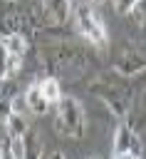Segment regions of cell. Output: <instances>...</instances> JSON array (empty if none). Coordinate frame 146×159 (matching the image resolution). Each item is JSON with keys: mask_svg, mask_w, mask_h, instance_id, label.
<instances>
[{"mask_svg": "<svg viewBox=\"0 0 146 159\" xmlns=\"http://www.w3.org/2000/svg\"><path fill=\"white\" fill-rule=\"evenodd\" d=\"M40 62H42V70L49 72V77L79 80L89 67V55L79 45H72L67 40H54L40 50Z\"/></svg>", "mask_w": 146, "mask_h": 159, "instance_id": "obj_1", "label": "cell"}, {"mask_svg": "<svg viewBox=\"0 0 146 159\" xmlns=\"http://www.w3.org/2000/svg\"><path fill=\"white\" fill-rule=\"evenodd\" d=\"M89 92L97 94L109 109L114 117H119L121 122H126L129 112H131V104H134V87L126 77L116 75L114 70L111 72H101L92 80L89 84Z\"/></svg>", "mask_w": 146, "mask_h": 159, "instance_id": "obj_2", "label": "cell"}, {"mask_svg": "<svg viewBox=\"0 0 146 159\" xmlns=\"http://www.w3.org/2000/svg\"><path fill=\"white\" fill-rule=\"evenodd\" d=\"M72 22H74V30L89 45H94L97 50H106L109 32H106V25L94 5H89L87 0H74L72 2Z\"/></svg>", "mask_w": 146, "mask_h": 159, "instance_id": "obj_3", "label": "cell"}, {"mask_svg": "<svg viewBox=\"0 0 146 159\" xmlns=\"http://www.w3.org/2000/svg\"><path fill=\"white\" fill-rule=\"evenodd\" d=\"M54 127L59 134L69 137V139H82L87 132V117L84 109L79 104V99L74 97H62L54 104Z\"/></svg>", "mask_w": 146, "mask_h": 159, "instance_id": "obj_4", "label": "cell"}, {"mask_svg": "<svg viewBox=\"0 0 146 159\" xmlns=\"http://www.w3.org/2000/svg\"><path fill=\"white\" fill-rule=\"evenodd\" d=\"M114 72L121 75V77H126V80L141 77V75L146 72V52H144L141 47L126 45V47L119 52L116 62H114Z\"/></svg>", "mask_w": 146, "mask_h": 159, "instance_id": "obj_5", "label": "cell"}, {"mask_svg": "<svg viewBox=\"0 0 146 159\" xmlns=\"http://www.w3.org/2000/svg\"><path fill=\"white\" fill-rule=\"evenodd\" d=\"M111 152H116V154L126 152V154H134V157H139L144 152V144L139 139V132L129 122H121L116 127V132H114V149Z\"/></svg>", "mask_w": 146, "mask_h": 159, "instance_id": "obj_6", "label": "cell"}, {"mask_svg": "<svg viewBox=\"0 0 146 159\" xmlns=\"http://www.w3.org/2000/svg\"><path fill=\"white\" fill-rule=\"evenodd\" d=\"M27 27H30V32H35V27L30 22V15L22 12V10L10 7L0 20V37L2 35H25L27 37Z\"/></svg>", "mask_w": 146, "mask_h": 159, "instance_id": "obj_7", "label": "cell"}, {"mask_svg": "<svg viewBox=\"0 0 146 159\" xmlns=\"http://www.w3.org/2000/svg\"><path fill=\"white\" fill-rule=\"evenodd\" d=\"M25 107H27V112H32V114H47L49 109H52V104L42 97V92H40V84H30L27 89H25Z\"/></svg>", "mask_w": 146, "mask_h": 159, "instance_id": "obj_8", "label": "cell"}, {"mask_svg": "<svg viewBox=\"0 0 146 159\" xmlns=\"http://www.w3.org/2000/svg\"><path fill=\"white\" fill-rule=\"evenodd\" d=\"M2 124H5L7 137H25L30 132V122L25 119V112H17V109H10Z\"/></svg>", "mask_w": 146, "mask_h": 159, "instance_id": "obj_9", "label": "cell"}, {"mask_svg": "<svg viewBox=\"0 0 146 159\" xmlns=\"http://www.w3.org/2000/svg\"><path fill=\"white\" fill-rule=\"evenodd\" d=\"M0 45L5 47L7 55H17V57H25V52L30 50V42L25 35H2Z\"/></svg>", "mask_w": 146, "mask_h": 159, "instance_id": "obj_10", "label": "cell"}, {"mask_svg": "<svg viewBox=\"0 0 146 159\" xmlns=\"http://www.w3.org/2000/svg\"><path fill=\"white\" fill-rule=\"evenodd\" d=\"M37 84H40L42 97H45V99H47L52 107H54V104H57V102L64 97V94H62V89H59V80H57V77H49V75H47V77H42Z\"/></svg>", "mask_w": 146, "mask_h": 159, "instance_id": "obj_11", "label": "cell"}, {"mask_svg": "<svg viewBox=\"0 0 146 159\" xmlns=\"http://www.w3.org/2000/svg\"><path fill=\"white\" fill-rule=\"evenodd\" d=\"M126 17L131 20V25H134L139 32L146 35V0H136V5L131 7V12H129Z\"/></svg>", "mask_w": 146, "mask_h": 159, "instance_id": "obj_12", "label": "cell"}, {"mask_svg": "<svg viewBox=\"0 0 146 159\" xmlns=\"http://www.w3.org/2000/svg\"><path fill=\"white\" fill-rule=\"evenodd\" d=\"M20 70H22V57L7 55V57H5V67H2V77H5V80H15Z\"/></svg>", "mask_w": 146, "mask_h": 159, "instance_id": "obj_13", "label": "cell"}, {"mask_svg": "<svg viewBox=\"0 0 146 159\" xmlns=\"http://www.w3.org/2000/svg\"><path fill=\"white\" fill-rule=\"evenodd\" d=\"M134 5H136V0H111V7L116 12H121V15H129Z\"/></svg>", "mask_w": 146, "mask_h": 159, "instance_id": "obj_14", "label": "cell"}, {"mask_svg": "<svg viewBox=\"0 0 146 159\" xmlns=\"http://www.w3.org/2000/svg\"><path fill=\"white\" fill-rule=\"evenodd\" d=\"M0 159H15V154H12V144H10V137L0 139Z\"/></svg>", "mask_w": 146, "mask_h": 159, "instance_id": "obj_15", "label": "cell"}, {"mask_svg": "<svg viewBox=\"0 0 146 159\" xmlns=\"http://www.w3.org/2000/svg\"><path fill=\"white\" fill-rule=\"evenodd\" d=\"M146 124V92L141 94V102H139V112H136V127H144Z\"/></svg>", "mask_w": 146, "mask_h": 159, "instance_id": "obj_16", "label": "cell"}, {"mask_svg": "<svg viewBox=\"0 0 146 159\" xmlns=\"http://www.w3.org/2000/svg\"><path fill=\"white\" fill-rule=\"evenodd\" d=\"M87 2H89V5H94V7H99V5H104L106 0H87Z\"/></svg>", "mask_w": 146, "mask_h": 159, "instance_id": "obj_17", "label": "cell"}, {"mask_svg": "<svg viewBox=\"0 0 146 159\" xmlns=\"http://www.w3.org/2000/svg\"><path fill=\"white\" fill-rule=\"evenodd\" d=\"M52 159H64V154H62V152H54V154H52Z\"/></svg>", "mask_w": 146, "mask_h": 159, "instance_id": "obj_18", "label": "cell"}, {"mask_svg": "<svg viewBox=\"0 0 146 159\" xmlns=\"http://www.w3.org/2000/svg\"><path fill=\"white\" fill-rule=\"evenodd\" d=\"M139 159H146V149H144V152H141V154H139Z\"/></svg>", "mask_w": 146, "mask_h": 159, "instance_id": "obj_19", "label": "cell"}, {"mask_svg": "<svg viewBox=\"0 0 146 159\" xmlns=\"http://www.w3.org/2000/svg\"><path fill=\"white\" fill-rule=\"evenodd\" d=\"M2 84H5V77H2V75H0V89H2Z\"/></svg>", "mask_w": 146, "mask_h": 159, "instance_id": "obj_20", "label": "cell"}, {"mask_svg": "<svg viewBox=\"0 0 146 159\" xmlns=\"http://www.w3.org/2000/svg\"><path fill=\"white\" fill-rule=\"evenodd\" d=\"M89 159H99V157H89Z\"/></svg>", "mask_w": 146, "mask_h": 159, "instance_id": "obj_21", "label": "cell"}]
</instances>
